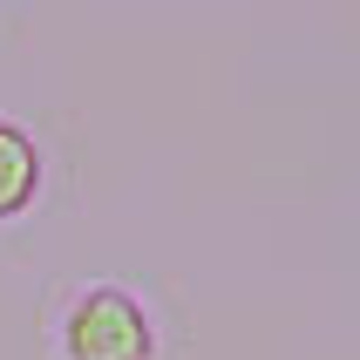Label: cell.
<instances>
[{
    "mask_svg": "<svg viewBox=\"0 0 360 360\" xmlns=\"http://www.w3.org/2000/svg\"><path fill=\"white\" fill-rule=\"evenodd\" d=\"M61 360H157L143 300L122 285H82L61 313Z\"/></svg>",
    "mask_w": 360,
    "mask_h": 360,
    "instance_id": "cell-1",
    "label": "cell"
},
{
    "mask_svg": "<svg viewBox=\"0 0 360 360\" xmlns=\"http://www.w3.org/2000/svg\"><path fill=\"white\" fill-rule=\"evenodd\" d=\"M41 177H48V163H41V143L20 129V122L0 116V224H14L34 211L41 198Z\"/></svg>",
    "mask_w": 360,
    "mask_h": 360,
    "instance_id": "cell-2",
    "label": "cell"
}]
</instances>
